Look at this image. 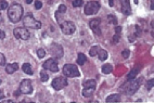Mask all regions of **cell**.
<instances>
[{"mask_svg":"<svg viewBox=\"0 0 154 103\" xmlns=\"http://www.w3.org/2000/svg\"><path fill=\"white\" fill-rule=\"evenodd\" d=\"M8 18L12 23H18L21 21V18H23V8L21 4L14 3L10 6L8 10Z\"/></svg>","mask_w":154,"mask_h":103,"instance_id":"1","label":"cell"},{"mask_svg":"<svg viewBox=\"0 0 154 103\" xmlns=\"http://www.w3.org/2000/svg\"><path fill=\"white\" fill-rule=\"evenodd\" d=\"M141 82H142V78H135L133 79H127V82H125L124 85L121 86V91H124L127 94H133L138 89H139V86L141 85Z\"/></svg>","mask_w":154,"mask_h":103,"instance_id":"2","label":"cell"},{"mask_svg":"<svg viewBox=\"0 0 154 103\" xmlns=\"http://www.w3.org/2000/svg\"><path fill=\"white\" fill-rule=\"evenodd\" d=\"M23 24L25 27L33 28V29H39L41 28V23L33 18V15L28 13L23 18Z\"/></svg>","mask_w":154,"mask_h":103,"instance_id":"3","label":"cell"},{"mask_svg":"<svg viewBox=\"0 0 154 103\" xmlns=\"http://www.w3.org/2000/svg\"><path fill=\"white\" fill-rule=\"evenodd\" d=\"M96 82L95 79H89V80H86L84 82V90H83V96L85 98H89L91 97L93 92L96 91Z\"/></svg>","mask_w":154,"mask_h":103,"instance_id":"4","label":"cell"},{"mask_svg":"<svg viewBox=\"0 0 154 103\" xmlns=\"http://www.w3.org/2000/svg\"><path fill=\"white\" fill-rule=\"evenodd\" d=\"M63 74L66 77H78L80 75L79 71L74 64H65L63 66Z\"/></svg>","mask_w":154,"mask_h":103,"instance_id":"5","label":"cell"},{"mask_svg":"<svg viewBox=\"0 0 154 103\" xmlns=\"http://www.w3.org/2000/svg\"><path fill=\"white\" fill-rule=\"evenodd\" d=\"M99 10H100V3L98 1H89L85 6L84 12L86 15H93L96 13H98Z\"/></svg>","mask_w":154,"mask_h":103,"instance_id":"6","label":"cell"},{"mask_svg":"<svg viewBox=\"0 0 154 103\" xmlns=\"http://www.w3.org/2000/svg\"><path fill=\"white\" fill-rule=\"evenodd\" d=\"M60 28L62 30L63 34L65 35H72L76 30V27H75V24L71 21H64L60 23Z\"/></svg>","mask_w":154,"mask_h":103,"instance_id":"7","label":"cell"},{"mask_svg":"<svg viewBox=\"0 0 154 103\" xmlns=\"http://www.w3.org/2000/svg\"><path fill=\"white\" fill-rule=\"evenodd\" d=\"M67 85H68V82L64 76L56 77V78L52 80V87H53L54 90H61V89H63Z\"/></svg>","mask_w":154,"mask_h":103,"instance_id":"8","label":"cell"},{"mask_svg":"<svg viewBox=\"0 0 154 103\" xmlns=\"http://www.w3.org/2000/svg\"><path fill=\"white\" fill-rule=\"evenodd\" d=\"M13 34H14L15 38H18V39H22V40L30 39V32L26 29V27L15 28V29L13 30Z\"/></svg>","mask_w":154,"mask_h":103,"instance_id":"9","label":"cell"},{"mask_svg":"<svg viewBox=\"0 0 154 103\" xmlns=\"http://www.w3.org/2000/svg\"><path fill=\"white\" fill-rule=\"evenodd\" d=\"M44 68L52 72V73H56L59 72V65H58V61L56 59H49L44 63Z\"/></svg>","mask_w":154,"mask_h":103,"instance_id":"10","label":"cell"},{"mask_svg":"<svg viewBox=\"0 0 154 103\" xmlns=\"http://www.w3.org/2000/svg\"><path fill=\"white\" fill-rule=\"evenodd\" d=\"M49 50H50V53L52 54V57H54V59H60L63 57V48L59 43H52L49 47Z\"/></svg>","mask_w":154,"mask_h":103,"instance_id":"11","label":"cell"},{"mask_svg":"<svg viewBox=\"0 0 154 103\" xmlns=\"http://www.w3.org/2000/svg\"><path fill=\"white\" fill-rule=\"evenodd\" d=\"M20 92L23 94H30L33 92V86L30 79H24L20 85Z\"/></svg>","mask_w":154,"mask_h":103,"instance_id":"12","label":"cell"},{"mask_svg":"<svg viewBox=\"0 0 154 103\" xmlns=\"http://www.w3.org/2000/svg\"><path fill=\"white\" fill-rule=\"evenodd\" d=\"M100 23H101L100 18H93V20H91V21L89 22V26H90L91 30L96 35H98V36H100L101 34H102V32L100 29Z\"/></svg>","mask_w":154,"mask_h":103,"instance_id":"13","label":"cell"},{"mask_svg":"<svg viewBox=\"0 0 154 103\" xmlns=\"http://www.w3.org/2000/svg\"><path fill=\"white\" fill-rule=\"evenodd\" d=\"M121 12L125 15H129L131 13L130 2L129 0H121Z\"/></svg>","mask_w":154,"mask_h":103,"instance_id":"14","label":"cell"},{"mask_svg":"<svg viewBox=\"0 0 154 103\" xmlns=\"http://www.w3.org/2000/svg\"><path fill=\"white\" fill-rule=\"evenodd\" d=\"M18 70H19V64L18 63L9 64V65H7V67H6V72L8 74H13Z\"/></svg>","mask_w":154,"mask_h":103,"instance_id":"15","label":"cell"},{"mask_svg":"<svg viewBox=\"0 0 154 103\" xmlns=\"http://www.w3.org/2000/svg\"><path fill=\"white\" fill-rule=\"evenodd\" d=\"M22 70H23L24 73L27 74V75H33L34 74V71H33V68H32V66H30V63H24L23 66H22Z\"/></svg>","mask_w":154,"mask_h":103,"instance_id":"16","label":"cell"},{"mask_svg":"<svg viewBox=\"0 0 154 103\" xmlns=\"http://www.w3.org/2000/svg\"><path fill=\"white\" fill-rule=\"evenodd\" d=\"M121 96L119 94H111L109 97L107 98V103H111V102H121Z\"/></svg>","mask_w":154,"mask_h":103,"instance_id":"17","label":"cell"},{"mask_svg":"<svg viewBox=\"0 0 154 103\" xmlns=\"http://www.w3.org/2000/svg\"><path fill=\"white\" fill-rule=\"evenodd\" d=\"M86 61H87L86 55L84 54V53H78V55H77V63H78V65H84V64L86 63Z\"/></svg>","mask_w":154,"mask_h":103,"instance_id":"18","label":"cell"},{"mask_svg":"<svg viewBox=\"0 0 154 103\" xmlns=\"http://www.w3.org/2000/svg\"><path fill=\"white\" fill-rule=\"evenodd\" d=\"M99 57V59H100L101 61H105L107 59V52L104 50V49H99L98 51V54H97Z\"/></svg>","mask_w":154,"mask_h":103,"instance_id":"19","label":"cell"},{"mask_svg":"<svg viewBox=\"0 0 154 103\" xmlns=\"http://www.w3.org/2000/svg\"><path fill=\"white\" fill-rule=\"evenodd\" d=\"M139 72H140L139 67H135L133 70H131L130 73L127 75V79H133V78H135V77H137V75H138Z\"/></svg>","mask_w":154,"mask_h":103,"instance_id":"20","label":"cell"},{"mask_svg":"<svg viewBox=\"0 0 154 103\" xmlns=\"http://www.w3.org/2000/svg\"><path fill=\"white\" fill-rule=\"evenodd\" d=\"M113 71V67L111 64H104L103 66H102V73L104 74H110L112 73Z\"/></svg>","mask_w":154,"mask_h":103,"instance_id":"21","label":"cell"},{"mask_svg":"<svg viewBox=\"0 0 154 103\" xmlns=\"http://www.w3.org/2000/svg\"><path fill=\"white\" fill-rule=\"evenodd\" d=\"M99 47L98 46H93V47H91V49L89 50V54H90V57H95V55L98 54V51H99Z\"/></svg>","mask_w":154,"mask_h":103,"instance_id":"22","label":"cell"},{"mask_svg":"<svg viewBox=\"0 0 154 103\" xmlns=\"http://www.w3.org/2000/svg\"><path fill=\"white\" fill-rule=\"evenodd\" d=\"M48 78H49V76L46 73V70H42L41 72H40V79H41V82H46L48 80Z\"/></svg>","mask_w":154,"mask_h":103,"instance_id":"23","label":"cell"},{"mask_svg":"<svg viewBox=\"0 0 154 103\" xmlns=\"http://www.w3.org/2000/svg\"><path fill=\"white\" fill-rule=\"evenodd\" d=\"M107 20H109V22H110L111 24H114V25L117 24V20H116V18L114 16V15L110 14L109 16H107Z\"/></svg>","mask_w":154,"mask_h":103,"instance_id":"24","label":"cell"},{"mask_svg":"<svg viewBox=\"0 0 154 103\" xmlns=\"http://www.w3.org/2000/svg\"><path fill=\"white\" fill-rule=\"evenodd\" d=\"M83 3H84V1L83 0H73V7L74 8H78V7H81L83 6Z\"/></svg>","mask_w":154,"mask_h":103,"instance_id":"25","label":"cell"},{"mask_svg":"<svg viewBox=\"0 0 154 103\" xmlns=\"http://www.w3.org/2000/svg\"><path fill=\"white\" fill-rule=\"evenodd\" d=\"M119 38H121V35H119V33H116L115 35H114V37H113L112 43H114V45H116V43H118Z\"/></svg>","mask_w":154,"mask_h":103,"instance_id":"26","label":"cell"},{"mask_svg":"<svg viewBox=\"0 0 154 103\" xmlns=\"http://www.w3.org/2000/svg\"><path fill=\"white\" fill-rule=\"evenodd\" d=\"M153 85H154V79L151 78V79H149L145 86H147V89H148V90H151L152 87H153Z\"/></svg>","mask_w":154,"mask_h":103,"instance_id":"27","label":"cell"},{"mask_svg":"<svg viewBox=\"0 0 154 103\" xmlns=\"http://www.w3.org/2000/svg\"><path fill=\"white\" fill-rule=\"evenodd\" d=\"M7 8H8V2L0 0V11H2V10L7 9Z\"/></svg>","mask_w":154,"mask_h":103,"instance_id":"28","label":"cell"},{"mask_svg":"<svg viewBox=\"0 0 154 103\" xmlns=\"http://www.w3.org/2000/svg\"><path fill=\"white\" fill-rule=\"evenodd\" d=\"M37 55H38L39 58H44V55H46V51H44V49H42V48L38 49V51H37Z\"/></svg>","mask_w":154,"mask_h":103,"instance_id":"29","label":"cell"},{"mask_svg":"<svg viewBox=\"0 0 154 103\" xmlns=\"http://www.w3.org/2000/svg\"><path fill=\"white\" fill-rule=\"evenodd\" d=\"M41 7H42L41 1H40V0H35V9L39 10V9H41Z\"/></svg>","mask_w":154,"mask_h":103,"instance_id":"30","label":"cell"},{"mask_svg":"<svg viewBox=\"0 0 154 103\" xmlns=\"http://www.w3.org/2000/svg\"><path fill=\"white\" fill-rule=\"evenodd\" d=\"M3 65H6V58L2 53H0V66H3Z\"/></svg>","mask_w":154,"mask_h":103,"instance_id":"31","label":"cell"},{"mask_svg":"<svg viewBox=\"0 0 154 103\" xmlns=\"http://www.w3.org/2000/svg\"><path fill=\"white\" fill-rule=\"evenodd\" d=\"M121 55H123V58L127 59L128 57H129V55H130V51H129V50H127V49H126V50H124V51L121 52Z\"/></svg>","mask_w":154,"mask_h":103,"instance_id":"32","label":"cell"},{"mask_svg":"<svg viewBox=\"0 0 154 103\" xmlns=\"http://www.w3.org/2000/svg\"><path fill=\"white\" fill-rule=\"evenodd\" d=\"M66 11V7L64 6V4H62V6L59 7V10H58V12L59 13H64Z\"/></svg>","mask_w":154,"mask_h":103,"instance_id":"33","label":"cell"},{"mask_svg":"<svg viewBox=\"0 0 154 103\" xmlns=\"http://www.w3.org/2000/svg\"><path fill=\"white\" fill-rule=\"evenodd\" d=\"M6 37V33L3 30H0V39H3Z\"/></svg>","mask_w":154,"mask_h":103,"instance_id":"34","label":"cell"},{"mask_svg":"<svg viewBox=\"0 0 154 103\" xmlns=\"http://www.w3.org/2000/svg\"><path fill=\"white\" fill-rule=\"evenodd\" d=\"M115 32H116V33H119V34H121V26H116V27H115Z\"/></svg>","mask_w":154,"mask_h":103,"instance_id":"35","label":"cell"},{"mask_svg":"<svg viewBox=\"0 0 154 103\" xmlns=\"http://www.w3.org/2000/svg\"><path fill=\"white\" fill-rule=\"evenodd\" d=\"M109 4H110V7H113V4H114V0H109Z\"/></svg>","mask_w":154,"mask_h":103,"instance_id":"36","label":"cell"},{"mask_svg":"<svg viewBox=\"0 0 154 103\" xmlns=\"http://www.w3.org/2000/svg\"><path fill=\"white\" fill-rule=\"evenodd\" d=\"M151 1V9L153 10L154 9V0H150Z\"/></svg>","mask_w":154,"mask_h":103,"instance_id":"37","label":"cell"},{"mask_svg":"<svg viewBox=\"0 0 154 103\" xmlns=\"http://www.w3.org/2000/svg\"><path fill=\"white\" fill-rule=\"evenodd\" d=\"M3 97H4V96H3V94H2V91L0 90V100H1V99H2Z\"/></svg>","mask_w":154,"mask_h":103,"instance_id":"38","label":"cell"},{"mask_svg":"<svg viewBox=\"0 0 154 103\" xmlns=\"http://www.w3.org/2000/svg\"><path fill=\"white\" fill-rule=\"evenodd\" d=\"M25 1H26V3H28V4L33 2V0H25Z\"/></svg>","mask_w":154,"mask_h":103,"instance_id":"39","label":"cell"},{"mask_svg":"<svg viewBox=\"0 0 154 103\" xmlns=\"http://www.w3.org/2000/svg\"><path fill=\"white\" fill-rule=\"evenodd\" d=\"M135 3H138V0H135Z\"/></svg>","mask_w":154,"mask_h":103,"instance_id":"40","label":"cell"},{"mask_svg":"<svg viewBox=\"0 0 154 103\" xmlns=\"http://www.w3.org/2000/svg\"><path fill=\"white\" fill-rule=\"evenodd\" d=\"M0 85H1V80H0Z\"/></svg>","mask_w":154,"mask_h":103,"instance_id":"41","label":"cell"}]
</instances>
